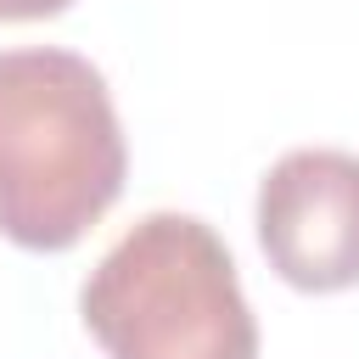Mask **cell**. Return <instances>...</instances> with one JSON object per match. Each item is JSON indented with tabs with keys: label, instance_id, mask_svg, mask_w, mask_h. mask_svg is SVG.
Masks as SVG:
<instances>
[{
	"label": "cell",
	"instance_id": "1",
	"mask_svg": "<svg viewBox=\"0 0 359 359\" xmlns=\"http://www.w3.org/2000/svg\"><path fill=\"white\" fill-rule=\"evenodd\" d=\"M129 146L101 67L79 50H0V230L67 252L123 191Z\"/></svg>",
	"mask_w": 359,
	"mask_h": 359
},
{
	"label": "cell",
	"instance_id": "2",
	"mask_svg": "<svg viewBox=\"0 0 359 359\" xmlns=\"http://www.w3.org/2000/svg\"><path fill=\"white\" fill-rule=\"evenodd\" d=\"M107 359H258L230 247L196 213H146L90 269L79 292Z\"/></svg>",
	"mask_w": 359,
	"mask_h": 359
},
{
	"label": "cell",
	"instance_id": "3",
	"mask_svg": "<svg viewBox=\"0 0 359 359\" xmlns=\"http://www.w3.org/2000/svg\"><path fill=\"white\" fill-rule=\"evenodd\" d=\"M258 241L297 292L359 286V157L337 146L286 151L258 185Z\"/></svg>",
	"mask_w": 359,
	"mask_h": 359
},
{
	"label": "cell",
	"instance_id": "4",
	"mask_svg": "<svg viewBox=\"0 0 359 359\" xmlns=\"http://www.w3.org/2000/svg\"><path fill=\"white\" fill-rule=\"evenodd\" d=\"M73 0H0V22H39V17H62Z\"/></svg>",
	"mask_w": 359,
	"mask_h": 359
}]
</instances>
